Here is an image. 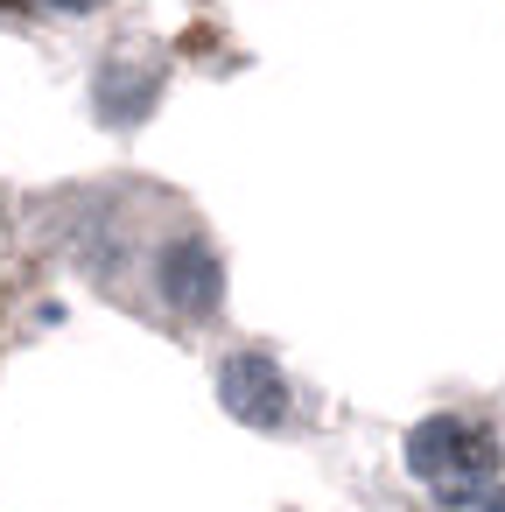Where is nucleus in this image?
<instances>
[{"instance_id":"f257e3e1","label":"nucleus","mask_w":505,"mask_h":512,"mask_svg":"<svg viewBox=\"0 0 505 512\" xmlns=\"http://www.w3.org/2000/svg\"><path fill=\"white\" fill-rule=\"evenodd\" d=\"M407 470H414L442 505H470V498H484L491 477H498V442H491V428H477V421L428 414V421L407 435Z\"/></svg>"},{"instance_id":"f03ea898","label":"nucleus","mask_w":505,"mask_h":512,"mask_svg":"<svg viewBox=\"0 0 505 512\" xmlns=\"http://www.w3.org/2000/svg\"><path fill=\"white\" fill-rule=\"evenodd\" d=\"M218 400L232 421H253V428H281L288 421V379L267 351H239L225 372H218Z\"/></svg>"},{"instance_id":"7ed1b4c3","label":"nucleus","mask_w":505,"mask_h":512,"mask_svg":"<svg viewBox=\"0 0 505 512\" xmlns=\"http://www.w3.org/2000/svg\"><path fill=\"white\" fill-rule=\"evenodd\" d=\"M169 302H183V309H211L218 302V267H211L204 246L169 253Z\"/></svg>"},{"instance_id":"20e7f679","label":"nucleus","mask_w":505,"mask_h":512,"mask_svg":"<svg viewBox=\"0 0 505 512\" xmlns=\"http://www.w3.org/2000/svg\"><path fill=\"white\" fill-rule=\"evenodd\" d=\"M50 8H71V15H85V8H92V0H50Z\"/></svg>"},{"instance_id":"39448f33","label":"nucleus","mask_w":505,"mask_h":512,"mask_svg":"<svg viewBox=\"0 0 505 512\" xmlns=\"http://www.w3.org/2000/svg\"><path fill=\"white\" fill-rule=\"evenodd\" d=\"M484 512H505V491H498V498H491V505H484Z\"/></svg>"},{"instance_id":"423d86ee","label":"nucleus","mask_w":505,"mask_h":512,"mask_svg":"<svg viewBox=\"0 0 505 512\" xmlns=\"http://www.w3.org/2000/svg\"><path fill=\"white\" fill-rule=\"evenodd\" d=\"M0 8H22V0H0Z\"/></svg>"}]
</instances>
